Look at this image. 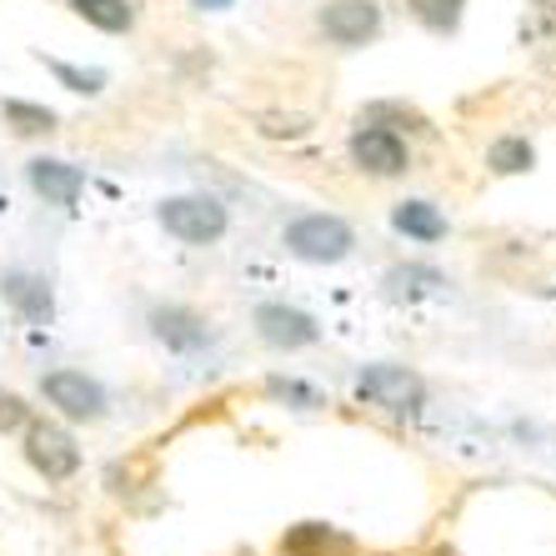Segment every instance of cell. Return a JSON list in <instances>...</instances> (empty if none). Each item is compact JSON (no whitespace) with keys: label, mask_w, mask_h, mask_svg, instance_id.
<instances>
[{"label":"cell","mask_w":556,"mask_h":556,"mask_svg":"<svg viewBox=\"0 0 556 556\" xmlns=\"http://www.w3.org/2000/svg\"><path fill=\"white\" fill-rule=\"evenodd\" d=\"M281 247L296 261H306V266H337V261H346L356 251V231L337 211H306L281 231Z\"/></svg>","instance_id":"1"},{"label":"cell","mask_w":556,"mask_h":556,"mask_svg":"<svg viewBox=\"0 0 556 556\" xmlns=\"http://www.w3.org/2000/svg\"><path fill=\"white\" fill-rule=\"evenodd\" d=\"M155 220H161V231H166L170 241H181V247H216L220 236L231 231V211L206 191L166 195V201L155 206Z\"/></svg>","instance_id":"2"},{"label":"cell","mask_w":556,"mask_h":556,"mask_svg":"<svg viewBox=\"0 0 556 556\" xmlns=\"http://www.w3.org/2000/svg\"><path fill=\"white\" fill-rule=\"evenodd\" d=\"M356 396L387 416H416L427 406V381L402 362H376L356 376Z\"/></svg>","instance_id":"3"},{"label":"cell","mask_w":556,"mask_h":556,"mask_svg":"<svg viewBox=\"0 0 556 556\" xmlns=\"http://www.w3.org/2000/svg\"><path fill=\"white\" fill-rule=\"evenodd\" d=\"M40 396L55 406V416H65V421H101L105 406H111V396H105V387L96 381L91 371H80V366H55V371L40 376Z\"/></svg>","instance_id":"4"},{"label":"cell","mask_w":556,"mask_h":556,"mask_svg":"<svg viewBox=\"0 0 556 556\" xmlns=\"http://www.w3.org/2000/svg\"><path fill=\"white\" fill-rule=\"evenodd\" d=\"M346 151H351V166L362 170V176H376V181H391V176H402L412 166L406 141L391 126H381V121H362V126L351 130Z\"/></svg>","instance_id":"5"},{"label":"cell","mask_w":556,"mask_h":556,"mask_svg":"<svg viewBox=\"0 0 556 556\" xmlns=\"http://www.w3.org/2000/svg\"><path fill=\"white\" fill-rule=\"evenodd\" d=\"M146 326H151V337L166 351H176V356H195V351H206L211 341H216V326L195 306H181V301H155V306L146 311Z\"/></svg>","instance_id":"6"},{"label":"cell","mask_w":556,"mask_h":556,"mask_svg":"<svg viewBox=\"0 0 556 556\" xmlns=\"http://www.w3.org/2000/svg\"><path fill=\"white\" fill-rule=\"evenodd\" d=\"M251 326H256V337L271 351H306L321 341V321L311 311L291 306V301H261L251 311Z\"/></svg>","instance_id":"7"},{"label":"cell","mask_w":556,"mask_h":556,"mask_svg":"<svg viewBox=\"0 0 556 556\" xmlns=\"http://www.w3.org/2000/svg\"><path fill=\"white\" fill-rule=\"evenodd\" d=\"M26 462L36 466L46 481H71L80 471V446L61 421L36 416V421H26Z\"/></svg>","instance_id":"8"},{"label":"cell","mask_w":556,"mask_h":556,"mask_svg":"<svg viewBox=\"0 0 556 556\" xmlns=\"http://www.w3.org/2000/svg\"><path fill=\"white\" fill-rule=\"evenodd\" d=\"M316 26H321V36L331 40V46L356 51V46H371V40L381 36L387 15H381L376 0H326L321 15H316Z\"/></svg>","instance_id":"9"},{"label":"cell","mask_w":556,"mask_h":556,"mask_svg":"<svg viewBox=\"0 0 556 556\" xmlns=\"http://www.w3.org/2000/svg\"><path fill=\"white\" fill-rule=\"evenodd\" d=\"M26 181L46 206L71 211L80 201V191H86V170L76 161H61V155H36V161H26Z\"/></svg>","instance_id":"10"},{"label":"cell","mask_w":556,"mask_h":556,"mask_svg":"<svg viewBox=\"0 0 556 556\" xmlns=\"http://www.w3.org/2000/svg\"><path fill=\"white\" fill-rule=\"evenodd\" d=\"M0 296L11 301V311L30 326H46L55 316V291L40 271H21V266H15V271H0Z\"/></svg>","instance_id":"11"},{"label":"cell","mask_w":556,"mask_h":556,"mask_svg":"<svg viewBox=\"0 0 556 556\" xmlns=\"http://www.w3.org/2000/svg\"><path fill=\"white\" fill-rule=\"evenodd\" d=\"M276 552L281 556H356V542L341 527H331V521H296V527H286Z\"/></svg>","instance_id":"12"},{"label":"cell","mask_w":556,"mask_h":556,"mask_svg":"<svg viewBox=\"0 0 556 556\" xmlns=\"http://www.w3.org/2000/svg\"><path fill=\"white\" fill-rule=\"evenodd\" d=\"M391 226H396L406 241H421V247H437L441 236H446V216H441V206H431V201H421V195L396 201V206H391Z\"/></svg>","instance_id":"13"},{"label":"cell","mask_w":556,"mask_h":556,"mask_svg":"<svg viewBox=\"0 0 556 556\" xmlns=\"http://www.w3.org/2000/svg\"><path fill=\"white\" fill-rule=\"evenodd\" d=\"M71 15H80L86 26L105 30V36H126L136 26V5L130 0H65Z\"/></svg>","instance_id":"14"},{"label":"cell","mask_w":556,"mask_h":556,"mask_svg":"<svg viewBox=\"0 0 556 556\" xmlns=\"http://www.w3.org/2000/svg\"><path fill=\"white\" fill-rule=\"evenodd\" d=\"M437 286H446V276L437 266H421V261H406V266H391L387 271V296H396V301H416V296H427V291H437Z\"/></svg>","instance_id":"15"},{"label":"cell","mask_w":556,"mask_h":556,"mask_svg":"<svg viewBox=\"0 0 556 556\" xmlns=\"http://www.w3.org/2000/svg\"><path fill=\"white\" fill-rule=\"evenodd\" d=\"M531 166H536V151H531L527 136H502V141L486 146V170L492 176H521Z\"/></svg>","instance_id":"16"},{"label":"cell","mask_w":556,"mask_h":556,"mask_svg":"<svg viewBox=\"0 0 556 556\" xmlns=\"http://www.w3.org/2000/svg\"><path fill=\"white\" fill-rule=\"evenodd\" d=\"M0 116L15 136H51L55 130V111L51 105H36V101H5L0 105Z\"/></svg>","instance_id":"17"},{"label":"cell","mask_w":556,"mask_h":556,"mask_svg":"<svg viewBox=\"0 0 556 556\" xmlns=\"http://www.w3.org/2000/svg\"><path fill=\"white\" fill-rule=\"evenodd\" d=\"M406 11H412L431 36H452V30L462 26L466 0H406Z\"/></svg>","instance_id":"18"},{"label":"cell","mask_w":556,"mask_h":556,"mask_svg":"<svg viewBox=\"0 0 556 556\" xmlns=\"http://www.w3.org/2000/svg\"><path fill=\"white\" fill-rule=\"evenodd\" d=\"M46 71L61 80L65 91H76V96H101L105 91V71H86V65H71V61H46Z\"/></svg>","instance_id":"19"},{"label":"cell","mask_w":556,"mask_h":556,"mask_svg":"<svg viewBox=\"0 0 556 556\" xmlns=\"http://www.w3.org/2000/svg\"><path fill=\"white\" fill-rule=\"evenodd\" d=\"M271 396H286V402H301V406H321V396L311 387H301V381H286V376H271Z\"/></svg>","instance_id":"20"},{"label":"cell","mask_w":556,"mask_h":556,"mask_svg":"<svg viewBox=\"0 0 556 556\" xmlns=\"http://www.w3.org/2000/svg\"><path fill=\"white\" fill-rule=\"evenodd\" d=\"M26 402H21V396H11V391H5V396H0V431H11V427H26Z\"/></svg>","instance_id":"21"},{"label":"cell","mask_w":556,"mask_h":556,"mask_svg":"<svg viewBox=\"0 0 556 556\" xmlns=\"http://www.w3.org/2000/svg\"><path fill=\"white\" fill-rule=\"evenodd\" d=\"M191 5H195V11H231L236 0H191Z\"/></svg>","instance_id":"22"},{"label":"cell","mask_w":556,"mask_h":556,"mask_svg":"<svg viewBox=\"0 0 556 556\" xmlns=\"http://www.w3.org/2000/svg\"><path fill=\"white\" fill-rule=\"evenodd\" d=\"M247 556H251V552H247Z\"/></svg>","instance_id":"23"}]
</instances>
